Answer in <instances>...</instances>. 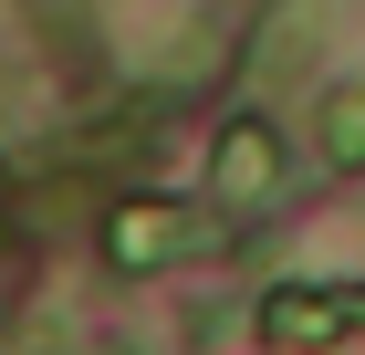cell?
<instances>
[{
  "instance_id": "cell-1",
  "label": "cell",
  "mask_w": 365,
  "mask_h": 355,
  "mask_svg": "<svg viewBox=\"0 0 365 355\" xmlns=\"http://www.w3.org/2000/svg\"><path fill=\"white\" fill-rule=\"evenodd\" d=\"M355 0H272L251 31V84H303L313 63H324V31L344 21Z\"/></svg>"
},
{
  "instance_id": "cell-2",
  "label": "cell",
  "mask_w": 365,
  "mask_h": 355,
  "mask_svg": "<svg viewBox=\"0 0 365 355\" xmlns=\"http://www.w3.org/2000/svg\"><path fill=\"white\" fill-rule=\"evenodd\" d=\"M220 230L188 209H168V199H125V209L105 219V251H115V272H157V261H188V251H209Z\"/></svg>"
},
{
  "instance_id": "cell-3",
  "label": "cell",
  "mask_w": 365,
  "mask_h": 355,
  "mask_svg": "<svg viewBox=\"0 0 365 355\" xmlns=\"http://www.w3.org/2000/svg\"><path fill=\"white\" fill-rule=\"evenodd\" d=\"M272 189H282V136L261 115H240V126L209 146V199H220V209H261Z\"/></svg>"
},
{
  "instance_id": "cell-4",
  "label": "cell",
  "mask_w": 365,
  "mask_h": 355,
  "mask_svg": "<svg viewBox=\"0 0 365 355\" xmlns=\"http://www.w3.org/2000/svg\"><path fill=\"white\" fill-rule=\"evenodd\" d=\"M261 334L272 345H334V334H365V303H324L313 282H292L261 303Z\"/></svg>"
},
{
  "instance_id": "cell-5",
  "label": "cell",
  "mask_w": 365,
  "mask_h": 355,
  "mask_svg": "<svg viewBox=\"0 0 365 355\" xmlns=\"http://www.w3.org/2000/svg\"><path fill=\"white\" fill-rule=\"evenodd\" d=\"M21 21L42 31V53H53L63 74H94V63H105V42H94V0H21Z\"/></svg>"
},
{
  "instance_id": "cell-6",
  "label": "cell",
  "mask_w": 365,
  "mask_h": 355,
  "mask_svg": "<svg viewBox=\"0 0 365 355\" xmlns=\"http://www.w3.org/2000/svg\"><path fill=\"white\" fill-rule=\"evenodd\" d=\"M313 146H324V167H365V74H344L334 94H324V115H313Z\"/></svg>"
}]
</instances>
